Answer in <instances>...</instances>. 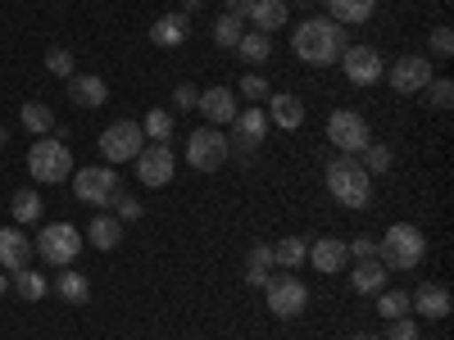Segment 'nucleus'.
Here are the masks:
<instances>
[{"label": "nucleus", "instance_id": "obj_22", "mask_svg": "<svg viewBox=\"0 0 454 340\" xmlns=\"http://www.w3.org/2000/svg\"><path fill=\"white\" fill-rule=\"evenodd\" d=\"M273 245L269 241H254L250 250H246V286H254V290H263L269 286V277H273Z\"/></svg>", "mask_w": 454, "mask_h": 340}, {"label": "nucleus", "instance_id": "obj_49", "mask_svg": "<svg viewBox=\"0 0 454 340\" xmlns=\"http://www.w3.org/2000/svg\"><path fill=\"white\" fill-rule=\"evenodd\" d=\"M350 340H382V336H350Z\"/></svg>", "mask_w": 454, "mask_h": 340}, {"label": "nucleus", "instance_id": "obj_5", "mask_svg": "<svg viewBox=\"0 0 454 340\" xmlns=\"http://www.w3.org/2000/svg\"><path fill=\"white\" fill-rule=\"evenodd\" d=\"M27 173L36 182H64L73 177V155L59 136H36L32 150H27Z\"/></svg>", "mask_w": 454, "mask_h": 340}, {"label": "nucleus", "instance_id": "obj_46", "mask_svg": "<svg viewBox=\"0 0 454 340\" xmlns=\"http://www.w3.org/2000/svg\"><path fill=\"white\" fill-rule=\"evenodd\" d=\"M200 5H205V0H182V14H186V19H192V14H196Z\"/></svg>", "mask_w": 454, "mask_h": 340}, {"label": "nucleus", "instance_id": "obj_48", "mask_svg": "<svg viewBox=\"0 0 454 340\" xmlns=\"http://www.w3.org/2000/svg\"><path fill=\"white\" fill-rule=\"evenodd\" d=\"M10 141V128H0V145H5Z\"/></svg>", "mask_w": 454, "mask_h": 340}, {"label": "nucleus", "instance_id": "obj_41", "mask_svg": "<svg viewBox=\"0 0 454 340\" xmlns=\"http://www.w3.org/2000/svg\"><path fill=\"white\" fill-rule=\"evenodd\" d=\"M196 104H200V91H196L192 82H177V87H173V109L186 113V109H196Z\"/></svg>", "mask_w": 454, "mask_h": 340}, {"label": "nucleus", "instance_id": "obj_36", "mask_svg": "<svg viewBox=\"0 0 454 340\" xmlns=\"http://www.w3.org/2000/svg\"><path fill=\"white\" fill-rule=\"evenodd\" d=\"M377 313L387 322L391 318H409V295L404 290H377Z\"/></svg>", "mask_w": 454, "mask_h": 340}, {"label": "nucleus", "instance_id": "obj_29", "mask_svg": "<svg viewBox=\"0 0 454 340\" xmlns=\"http://www.w3.org/2000/svg\"><path fill=\"white\" fill-rule=\"evenodd\" d=\"M10 290L19 299H27V305H36L42 295H51V282L42 273H32V268H19V273H10Z\"/></svg>", "mask_w": 454, "mask_h": 340}, {"label": "nucleus", "instance_id": "obj_14", "mask_svg": "<svg viewBox=\"0 0 454 340\" xmlns=\"http://www.w3.org/2000/svg\"><path fill=\"white\" fill-rule=\"evenodd\" d=\"M450 309H454V295H450L441 282H423L419 290L409 295V313H419V318H427V322H445Z\"/></svg>", "mask_w": 454, "mask_h": 340}, {"label": "nucleus", "instance_id": "obj_20", "mask_svg": "<svg viewBox=\"0 0 454 340\" xmlns=\"http://www.w3.org/2000/svg\"><path fill=\"white\" fill-rule=\"evenodd\" d=\"M32 254H36V250L27 245V232H23V227H0V268H5V273H19V268H27Z\"/></svg>", "mask_w": 454, "mask_h": 340}, {"label": "nucleus", "instance_id": "obj_28", "mask_svg": "<svg viewBox=\"0 0 454 340\" xmlns=\"http://www.w3.org/2000/svg\"><path fill=\"white\" fill-rule=\"evenodd\" d=\"M19 123H23L32 136H51V132H55V109L42 104V100H27V104L19 109Z\"/></svg>", "mask_w": 454, "mask_h": 340}, {"label": "nucleus", "instance_id": "obj_23", "mask_svg": "<svg viewBox=\"0 0 454 340\" xmlns=\"http://www.w3.org/2000/svg\"><path fill=\"white\" fill-rule=\"evenodd\" d=\"M250 27L254 32H263V36H273L278 27H286V19H291V10H286V0H254L250 5Z\"/></svg>", "mask_w": 454, "mask_h": 340}, {"label": "nucleus", "instance_id": "obj_43", "mask_svg": "<svg viewBox=\"0 0 454 340\" xmlns=\"http://www.w3.org/2000/svg\"><path fill=\"white\" fill-rule=\"evenodd\" d=\"M432 55H436V59H450V55H454V32H450V27H436V32H432Z\"/></svg>", "mask_w": 454, "mask_h": 340}, {"label": "nucleus", "instance_id": "obj_37", "mask_svg": "<svg viewBox=\"0 0 454 340\" xmlns=\"http://www.w3.org/2000/svg\"><path fill=\"white\" fill-rule=\"evenodd\" d=\"M423 96H427L432 109H450V104H454V82H450V78H432Z\"/></svg>", "mask_w": 454, "mask_h": 340}, {"label": "nucleus", "instance_id": "obj_39", "mask_svg": "<svg viewBox=\"0 0 454 340\" xmlns=\"http://www.w3.org/2000/svg\"><path fill=\"white\" fill-rule=\"evenodd\" d=\"M237 96H246V100H269L273 87H269V78H259V73H246L241 87H237Z\"/></svg>", "mask_w": 454, "mask_h": 340}, {"label": "nucleus", "instance_id": "obj_3", "mask_svg": "<svg viewBox=\"0 0 454 340\" xmlns=\"http://www.w3.org/2000/svg\"><path fill=\"white\" fill-rule=\"evenodd\" d=\"M327 191H332V200L336 205H346V209H364L368 200H372V177L364 173V164L355 159V155H336V159H327Z\"/></svg>", "mask_w": 454, "mask_h": 340}, {"label": "nucleus", "instance_id": "obj_25", "mask_svg": "<svg viewBox=\"0 0 454 340\" xmlns=\"http://www.w3.org/2000/svg\"><path fill=\"white\" fill-rule=\"evenodd\" d=\"M51 290L64 299V305H87V299H91V277H82L78 268H59V277L51 282Z\"/></svg>", "mask_w": 454, "mask_h": 340}, {"label": "nucleus", "instance_id": "obj_9", "mask_svg": "<svg viewBox=\"0 0 454 340\" xmlns=\"http://www.w3.org/2000/svg\"><path fill=\"white\" fill-rule=\"evenodd\" d=\"M141 145H145V132H141V123H132V119H119V123H109V128L100 132V155H105V164H128V159H137Z\"/></svg>", "mask_w": 454, "mask_h": 340}, {"label": "nucleus", "instance_id": "obj_26", "mask_svg": "<svg viewBox=\"0 0 454 340\" xmlns=\"http://www.w3.org/2000/svg\"><path fill=\"white\" fill-rule=\"evenodd\" d=\"M350 290H355V295H377V290H387V268H382L377 259L355 263V273H350Z\"/></svg>", "mask_w": 454, "mask_h": 340}, {"label": "nucleus", "instance_id": "obj_47", "mask_svg": "<svg viewBox=\"0 0 454 340\" xmlns=\"http://www.w3.org/2000/svg\"><path fill=\"white\" fill-rule=\"evenodd\" d=\"M5 290H10V273H5V268H0V295H5Z\"/></svg>", "mask_w": 454, "mask_h": 340}, {"label": "nucleus", "instance_id": "obj_12", "mask_svg": "<svg viewBox=\"0 0 454 340\" xmlns=\"http://www.w3.org/2000/svg\"><path fill=\"white\" fill-rule=\"evenodd\" d=\"M173 173H177V155L168 145H155V141L141 145V155H137V182L141 186H155L160 191V186L173 182Z\"/></svg>", "mask_w": 454, "mask_h": 340}, {"label": "nucleus", "instance_id": "obj_7", "mask_svg": "<svg viewBox=\"0 0 454 340\" xmlns=\"http://www.w3.org/2000/svg\"><path fill=\"white\" fill-rule=\"evenodd\" d=\"M227 155H232V136H223L209 123L186 136V164H192L196 173H218L227 164Z\"/></svg>", "mask_w": 454, "mask_h": 340}, {"label": "nucleus", "instance_id": "obj_34", "mask_svg": "<svg viewBox=\"0 0 454 340\" xmlns=\"http://www.w3.org/2000/svg\"><path fill=\"white\" fill-rule=\"evenodd\" d=\"M10 213H14V222H19V227H32L36 218H42V196L23 186V191H14V200H10Z\"/></svg>", "mask_w": 454, "mask_h": 340}, {"label": "nucleus", "instance_id": "obj_10", "mask_svg": "<svg viewBox=\"0 0 454 340\" xmlns=\"http://www.w3.org/2000/svg\"><path fill=\"white\" fill-rule=\"evenodd\" d=\"M327 141L336 145V155H359V150L372 141L368 132V119L355 109H336L332 119H327Z\"/></svg>", "mask_w": 454, "mask_h": 340}, {"label": "nucleus", "instance_id": "obj_13", "mask_svg": "<svg viewBox=\"0 0 454 340\" xmlns=\"http://www.w3.org/2000/svg\"><path fill=\"white\" fill-rule=\"evenodd\" d=\"M427 82H432L427 55H400V59L391 64V87H395L400 96H423Z\"/></svg>", "mask_w": 454, "mask_h": 340}, {"label": "nucleus", "instance_id": "obj_1", "mask_svg": "<svg viewBox=\"0 0 454 340\" xmlns=\"http://www.w3.org/2000/svg\"><path fill=\"white\" fill-rule=\"evenodd\" d=\"M346 27L332 23V19H305L295 32H291V50L300 64H314V68H327L340 59V50H346Z\"/></svg>", "mask_w": 454, "mask_h": 340}, {"label": "nucleus", "instance_id": "obj_35", "mask_svg": "<svg viewBox=\"0 0 454 340\" xmlns=\"http://www.w3.org/2000/svg\"><path fill=\"white\" fill-rule=\"evenodd\" d=\"M141 132L155 141V145H168V136H173V113H168V109H150L145 123H141Z\"/></svg>", "mask_w": 454, "mask_h": 340}, {"label": "nucleus", "instance_id": "obj_15", "mask_svg": "<svg viewBox=\"0 0 454 340\" xmlns=\"http://www.w3.org/2000/svg\"><path fill=\"white\" fill-rule=\"evenodd\" d=\"M232 136H237V150H241V159H246L250 150H259V141L269 136V113H263L259 104L237 109V119H232Z\"/></svg>", "mask_w": 454, "mask_h": 340}, {"label": "nucleus", "instance_id": "obj_44", "mask_svg": "<svg viewBox=\"0 0 454 340\" xmlns=\"http://www.w3.org/2000/svg\"><path fill=\"white\" fill-rule=\"evenodd\" d=\"M346 250L355 254V263H364V259H377V241H372V236H355V241H346Z\"/></svg>", "mask_w": 454, "mask_h": 340}, {"label": "nucleus", "instance_id": "obj_32", "mask_svg": "<svg viewBox=\"0 0 454 340\" xmlns=\"http://www.w3.org/2000/svg\"><path fill=\"white\" fill-rule=\"evenodd\" d=\"M359 164H364V173L368 177H377V173H391V164H395V155H391V145H382V141H368L359 155H355Z\"/></svg>", "mask_w": 454, "mask_h": 340}, {"label": "nucleus", "instance_id": "obj_8", "mask_svg": "<svg viewBox=\"0 0 454 340\" xmlns=\"http://www.w3.org/2000/svg\"><path fill=\"white\" fill-rule=\"evenodd\" d=\"M263 305H269L273 318L291 322V318H300V313L309 309V286L295 282L291 273L286 277H269V286H263Z\"/></svg>", "mask_w": 454, "mask_h": 340}, {"label": "nucleus", "instance_id": "obj_11", "mask_svg": "<svg viewBox=\"0 0 454 340\" xmlns=\"http://www.w3.org/2000/svg\"><path fill=\"white\" fill-rule=\"evenodd\" d=\"M340 68H346V82L350 87H377L387 78V64L372 46H346L340 50Z\"/></svg>", "mask_w": 454, "mask_h": 340}, {"label": "nucleus", "instance_id": "obj_2", "mask_svg": "<svg viewBox=\"0 0 454 340\" xmlns=\"http://www.w3.org/2000/svg\"><path fill=\"white\" fill-rule=\"evenodd\" d=\"M427 259V236H423V227H413V222H391L387 227V236L377 241V263L391 273H413L419 263Z\"/></svg>", "mask_w": 454, "mask_h": 340}, {"label": "nucleus", "instance_id": "obj_6", "mask_svg": "<svg viewBox=\"0 0 454 340\" xmlns=\"http://www.w3.org/2000/svg\"><path fill=\"white\" fill-rule=\"evenodd\" d=\"M73 196H78L82 205H91V209H109L114 200L123 196V182H119V173L114 168H73Z\"/></svg>", "mask_w": 454, "mask_h": 340}, {"label": "nucleus", "instance_id": "obj_17", "mask_svg": "<svg viewBox=\"0 0 454 340\" xmlns=\"http://www.w3.org/2000/svg\"><path fill=\"white\" fill-rule=\"evenodd\" d=\"M263 113H269V128H282V132L305 128V100H295L291 91H273Z\"/></svg>", "mask_w": 454, "mask_h": 340}, {"label": "nucleus", "instance_id": "obj_42", "mask_svg": "<svg viewBox=\"0 0 454 340\" xmlns=\"http://www.w3.org/2000/svg\"><path fill=\"white\" fill-rule=\"evenodd\" d=\"M114 209H119V222H137L145 213V205L137 196H119V200H114Z\"/></svg>", "mask_w": 454, "mask_h": 340}, {"label": "nucleus", "instance_id": "obj_27", "mask_svg": "<svg viewBox=\"0 0 454 340\" xmlns=\"http://www.w3.org/2000/svg\"><path fill=\"white\" fill-rule=\"evenodd\" d=\"M87 241H91L96 250H119V241H123V222H119V218H109V213H96L91 227H87Z\"/></svg>", "mask_w": 454, "mask_h": 340}, {"label": "nucleus", "instance_id": "obj_40", "mask_svg": "<svg viewBox=\"0 0 454 340\" xmlns=\"http://www.w3.org/2000/svg\"><path fill=\"white\" fill-rule=\"evenodd\" d=\"M419 336H423V331H419V322H413V318H391L382 340H419Z\"/></svg>", "mask_w": 454, "mask_h": 340}, {"label": "nucleus", "instance_id": "obj_38", "mask_svg": "<svg viewBox=\"0 0 454 340\" xmlns=\"http://www.w3.org/2000/svg\"><path fill=\"white\" fill-rule=\"evenodd\" d=\"M46 73L51 78H73V50H64V46L46 50Z\"/></svg>", "mask_w": 454, "mask_h": 340}, {"label": "nucleus", "instance_id": "obj_33", "mask_svg": "<svg viewBox=\"0 0 454 340\" xmlns=\"http://www.w3.org/2000/svg\"><path fill=\"white\" fill-rule=\"evenodd\" d=\"M237 55L246 59V64H263V59H269L273 55V36H263V32H246L241 36V42H237Z\"/></svg>", "mask_w": 454, "mask_h": 340}, {"label": "nucleus", "instance_id": "obj_24", "mask_svg": "<svg viewBox=\"0 0 454 340\" xmlns=\"http://www.w3.org/2000/svg\"><path fill=\"white\" fill-rule=\"evenodd\" d=\"M323 5H327V19H332V23H340V27H359V23L372 19L377 0H323Z\"/></svg>", "mask_w": 454, "mask_h": 340}, {"label": "nucleus", "instance_id": "obj_16", "mask_svg": "<svg viewBox=\"0 0 454 340\" xmlns=\"http://www.w3.org/2000/svg\"><path fill=\"white\" fill-rule=\"evenodd\" d=\"M205 119H209V128H223V123H232L237 119V91L232 87H209V91H200V104H196Z\"/></svg>", "mask_w": 454, "mask_h": 340}, {"label": "nucleus", "instance_id": "obj_50", "mask_svg": "<svg viewBox=\"0 0 454 340\" xmlns=\"http://www.w3.org/2000/svg\"><path fill=\"white\" fill-rule=\"evenodd\" d=\"M305 5H314V0H305Z\"/></svg>", "mask_w": 454, "mask_h": 340}, {"label": "nucleus", "instance_id": "obj_19", "mask_svg": "<svg viewBox=\"0 0 454 340\" xmlns=\"http://www.w3.org/2000/svg\"><path fill=\"white\" fill-rule=\"evenodd\" d=\"M68 100L78 109H100V104H109V87H105L100 73H73L68 78Z\"/></svg>", "mask_w": 454, "mask_h": 340}, {"label": "nucleus", "instance_id": "obj_31", "mask_svg": "<svg viewBox=\"0 0 454 340\" xmlns=\"http://www.w3.org/2000/svg\"><path fill=\"white\" fill-rule=\"evenodd\" d=\"M209 27H214V46H223V50H237V42L246 36V19H237V14H218Z\"/></svg>", "mask_w": 454, "mask_h": 340}, {"label": "nucleus", "instance_id": "obj_21", "mask_svg": "<svg viewBox=\"0 0 454 340\" xmlns=\"http://www.w3.org/2000/svg\"><path fill=\"white\" fill-rule=\"evenodd\" d=\"M186 36H192V19H186L182 10H177V14H160L155 23H150V42H155V46H164V50L182 46Z\"/></svg>", "mask_w": 454, "mask_h": 340}, {"label": "nucleus", "instance_id": "obj_4", "mask_svg": "<svg viewBox=\"0 0 454 340\" xmlns=\"http://www.w3.org/2000/svg\"><path fill=\"white\" fill-rule=\"evenodd\" d=\"M32 250L42 254L51 268H73V259L82 254V232L73 222H46Z\"/></svg>", "mask_w": 454, "mask_h": 340}, {"label": "nucleus", "instance_id": "obj_45", "mask_svg": "<svg viewBox=\"0 0 454 340\" xmlns=\"http://www.w3.org/2000/svg\"><path fill=\"white\" fill-rule=\"evenodd\" d=\"M250 5H254V0H223V14H237V19H246V14H250Z\"/></svg>", "mask_w": 454, "mask_h": 340}, {"label": "nucleus", "instance_id": "obj_18", "mask_svg": "<svg viewBox=\"0 0 454 340\" xmlns=\"http://www.w3.org/2000/svg\"><path fill=\"white\" fill-rule=\"evenodd\" d=\"M305 263H314L318 273H346L350 250H346L340 236H318V241H309V259Z\"/></svg>", "mask_w": 454, "mask_h": 340}, {"label": "nucleus", "instance_id": "obj_30", "mask_svg": "<svg viewBox=\"0 0 454 340\" xmlns=\"http://www.w3.org/2000/svg\"><path fill=\"white\" fill-rule=\"evenodd\" d=\"M305 259H309V241H300V236H282V245H273V263L286 273H295Z\"/></svg>", "mask_w": 454, "mask_h": 340}]
</instances>
